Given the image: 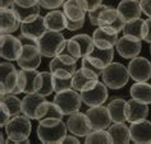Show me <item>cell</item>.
I'll return each mask as SVG.
<instances>
[{
  "label": "cell",
  "instance_id": "35",
  "mask_svg": "<svg viewBox=\"0 0 151 144\" xmlns=\"http://www.w3.org/2000/svg\"><path fill=\"white\" fill-rule=\"evenodd\" d=\"M0 102L8 107L12 116L22 113V100L17 97V94H4V96L0 97Z\"/></svg>",
  "mask_w": 151,
  "mask_h": 144
},
{
  "label": "cell",
  "instance_id": "27",
  "mask_svg": "<svg viewBox=\"0 0 151 144\" xmlns=\"http://www.w3.org/2000/svg\"><path fill=\"white\" fill-rule=\"evenodd\" d=\"M63 116H64L63 111L60 110V107L54 101L52 102L44 101L39 106V108H37L36 120L42 121L46 119H63Z\"/></svg>",
  "mask_w": 151,
  "mask_h": 144
},
{
  "label": "cell",
  "instance_id": "9",
  "mask_svg": "<svg viewBox=\"0 0 151 144\" xmlns=\"http://www.w3.org/2000/svg\"><path fill=\"white\" fill-rule=\"evenodd\" d=\"M42 84L41 71L36 69H21L18 70V88L21 93L28 94L39 92Z\"/></svg>",
  "mask_w": 151,
  "mask_h": 144
},
{
  "label": "cell",
  "instance_id": "11",
  "mask_svg": "<svg viewBox=\"0 0 151 144\" xmlns=\"http://www.w3.org/2000/svg\"><path fill=\"white\" fill-rule=\"evenodd\" d=\"M109 88L105 86L104 82H97L92 88L82 91L81 97L82 102L87 106V107H93V106H101L108 101L109 97Z\"/></svg>",
  "mask_w": 151,
  "mask_h": 144
},
{
  "label": "cell",
  "instance_id": "6",
  "mask_svg": "<svg viewBox=\"0 0 151 144\" xmlns=\"http://www.w3.org/2000/svg\"><path fill=\"white\" fill-rule=\"evenodd\" d=\"M52 101L60 107L64 116H69L74 112H78L82 103H83L81 93L73 88H68L60 91V92H56Z\"/></svg>",
  "mask_w": 151,
  "mask_h": 144
},
{
  "label": "cell",
  "instance_id": "42",
  "mask_svg": "<svg viewBox=\"0 0 151 144\" xmlns=\"http://www.w3.org/2000/svg\"><path fill=\"white\" fill-rule=\"evenodd\" d=\"M80 1L82 3V5L85 6V9L87 10V13L93 9H96L97 6L103 5V0H80Z\"/></svg>",
  "mask_w": 151,
  "mask_h": 144
},
{
  "label": "cell",
  "instance_id": "34",
  "mask_svg": "<svg viewBox=\"0 0 151 144\" xmlns=\"http://www.w3.org/2000/svg\"><path fill=\"white\" fill-rule=\"evenodd\" d=\"M86 144H113V139L109 130L106 129H99L92 130L88 135L85 136Z\"/></svg>",
  "mask_w": 151,
  "mask_h": 144
},
{
  "label": "cell",
  "instance_id": "47",
  "mask_svg": "<svg viewBox=\"0 0 151 144\" xmlns=\"http://www.w3.org/2000/svg\"><path fill=\"white\" fill-rule=\"evenodd\" d=\"M80 139H78V136H76V135H65L64 136V139L62 140V144H80Z\"/></svg>",
  "mask_w": 151,
  "mask_h": 144
},
{
  "label": "cell",
  "instance_id": "8",
  "mask_svg": "<svg viewBox=\"0 0 151 144\" xmlns=\"http://www.w3.org/2000/svg\"><path fill=\"white\" fill-rule=\"evenodd\" d=\"M77 60L70 55L60 52L52 58L49 64V70L58 78H72L77 70Z\"/></svg>",
  "mask_w": 151,
  "mask_h": 144
},
{
  "label": "cell",
  "instance_id": "49",
  "mask_svg": "<svg viewBox=\"0 0 151 144\" xmlns=\"http://www.w3.org/2000/svg\"><path fill=\"white\" fill-rule=\"evenodd\" d=\"M14 0H0V8H12Z\"/></svg>",
  "mask_w": 151,
  "mask_h": 144
},
{
  "label": "cell",
  "instance_id": "2",
  "mask_svg": "<svg viewBox=\"0 0 151 144\" xmlns=\"http://www.w3.org/2000/svg\"><path fill=\"white\" fill-rule=\"evenodd\" d=\"M28 116L19 113V115L12 116L10 120L5 125V133L6 136L10 138L14 143H29L28 136L32 130V124Z\"/></svg>",
  "mask_w": 151,
  "mask_h": 144
},
{
  "label": "cell",
  "instance_id": "17",
  "mask_svg": "<svg viewBox=\"0 0 151 144\" xmlns=\"http://www.w3.org/2000/svg\"><path fill=\"white\" fill-rule=\"evenodd\" d=\"M97 82H99V75L81 66L80 69L76 70V73L72 77V88L78 92H82V91L92 88Z\"/></svg>",
  "mask_w": 151,
  "mask_h": 144
},
{
  "label": "cell",
  "instance_id": "40",
  "mask_svg": "<svg viewBox=\"0 0 151 144\" xmlns=\"http://www.w3.org/2000/svg\"><path fill=\"white\" fill-rule=\"evenodd\" d=\"M104 8H105V5H100V6H97L96 9L88 12V19L91 22V24L95 26V27H99V18H100V14L104 10Z\"/></svg>",
  "mask_w": 151,
  "mask_h": 144
},
{
  "label": "cell",
  "instance_id": "29",
  "mask_svg": "<svg viewBox=\"0 0 151 144\" xmlns=\"http://www.w3.org/2000/svg\"><path fill=\"white\" fill-rule=\"evenodd\" d=\"M108 130L114 144H128L132 142L129 126H127L126 123H114L108 128Z\"/></svg>",
  "mask_w": 151,
  "mask_h": 144
},
{
  "label": "cell",
  "instance_id": "26",
  "mask_svg": "<svg viewBox=\"0 0 151 144\" xmlns=\"http://www.w3.org/2000/svg\"><path fill=\"white\" fill-rule=\"evenodd\" d=\"M67 22L68 18L65 17L63 10L54 9L47 12L46 16H45V23H46L47 29H50V31H64V29H67Z\"/></svg>",
  "mask_w": 151,
  "mask_h": 144
},
{
  "label": "cell",
  "instance_id": "44",
  "mask_svg": "<svg viewBox=\"0 0 151 144\" xmlns=\"http://www.w3.org/2000/svg\"><path fill=\"white\" fill-rule=\"evenodd\" d=\"M145 27H146V31H145V38H143V41H146L147 43H151V17L145 19Z\"/></svg>",
  "mask_w": 151,
  "mask_h": 144
},
{
  "label": "cell",
  "instance_id": "1",
  "mask_svg": "<svg viewBox=\"0 0 151 144\" xmlns=\"http://www.w3.org/2000/svg\"><path fill=\"white\" fill-rule=\"evenodd\" d=\"M68 128L63 119H46L39 121L36 129L37 138L44 144H62Z\"/></svg>",
  "mask_w": 151,
  "mask_h": 144
},
{
  "label": "cell",
  "instance_id": "38",
  "mask_svg": "<svg viewBox=\"0 0 151 144\" xmlns=\"http://www.w3.org/2000/svg\"><path fill=\"white\" fill-rule=\"evenodd\" d=\"M72 88V78H58L54 77V89L55 93L60 91Z\"/></svg>",
  "mask_w": 151,
  "mask_h": 144
},
{
  "label": "cell",
  "instance_id": "5",
  "mask_svg": "<svg viewBox=\"0 0 151 144\" xmlns=\"http://www.w3.org/2000/svg\"><path fill=\"white\" fill-rule=\"evenodd\" d=\"M67 40L64 38L62 32L56 31H50L47 29L42 36L37 40V45L41 51V54L45 58H55L56 55L60 54V51L63 50L64 45H65Z\"/></svg>",
  "mask_w": 151,
  "mask_h": 144
},
{
  "label": "cell",
  "instance_id": "22",
  "mask_svg": "<svg viewBox=\"0 0 151 144\" xmlns=\"http://www.w3.org/2000/svg\"><path fill=\"white\" fill-rule=\"evenodd\" d=\"M147 116H149V105L147 103H143L134 98L127 101V121L136 123V121L147 119Z\"/></svg>",
  "mask_w": 151,
  "mask_h": 144
},
{
  "label": "cell",
  "instance_id": "21",
  "mask_svg": "<svg viewBox=\"0 0 151 144\" xmlns=\"http://www.w3.org/2000/svg\"><path fill=\"white\" fill-rule=\"evenodd\" d=\"M21 28V21L12 8L0 9V32L1 35L16 32Z\"/></svg>",
  "mask_w": 151,
  "mask_h": 144
},
{
  "label": "cell",
  "instance_id": "24",
  "mask_svg": "<svg viewBox=\"0 0 151 144\" xmlns=\"http://www.w3.org/2000/svg\"><path fill=\"white\" fill-rule=\"evenodd\" d=\"M116 9H118L119 14L124 18L126 22L141 18V14H142V8H141L139 0H122V1H119Z\"/></svg>",
  "mask_w": 151,
  "mask_h": 144
},
{
  "label": "cell",
  "instance_id": "33",
  "mask_svg": "<svg viewBox=\"0 0 151 144\" xmlns=\"http://www.w3.org/2000/svg\"><path fill=\"white\" fill-rule=\"evenodd\" d=\"M145 21L141 19V18H137V19L126 22V26L123 28V35L126 36H133L137 37L139 40L145 38Z\"/></svg>",
  "mask_w": 151,
  "mask_h": 144
},
{
  "label": "cell",
  "instance_id": "13",
  "mask_svg": "<svg viewBox=\"0 0 151 144\" xmlns=\"http://www.w3.org/2000/svg\"><path fill=\"white\" fill-rule=\"evenodd\" d=\"M128 71L134 82H147L151 79V63L142 56H136L129 60Z\"/></svg>",
  "mask_w": 151,
  "mask_h": 144
},
{
  "label": "cell",
  "instance_id": "16",
  "mask_svg": "<svg viewBox=\"0 0 151 144\" xmlns=\"http://www.w3.org/2000/svg\"><path fill=\"white\" fill-rule=\"evenodd\" d=\"M41 54L37 45H23L17 64L21 69H37L41 64Z\"/></svg>",
  "mask_w": 151,
  "mask_h": 144
},
{
  "label": "cell",
  "instance_id": "25",
  "mask_svg": "<svg viewBox=\"0 0 151 144\" xmlns=\"http://www.w3.org/2000/svg\"><path fill=\"white\" fill-rule=\"evenodd\" d=\"M44 101H46L45 100V96L40 94L39 92L26 94L24 98L22 100V113L28 116L29 119L36 120L37 108H39V106Z\"/></svg>",
  "mask_w": 151,
  "mask_h": 144
},
{
  "label": "cell",
  "instance_id": "14",
  "mask_svg": "<svg viewBox=\"0 0 151 144\" xmlns=\"http://www.w3.org/2000/svg\"><path fill=\"white\" fill-rule=\"evenodd\" d=\"M92 38H93L95 47L101 48V50H106V48H114L119 37H118V32L115 29H113L111 27L99 26L93 31Z\"/></svg>",
  "mask_w": 151,
  "mask_h": 144
},
{
  "label": "cell",
  "instance_id": "20",
  "mask_svg": "<svg viewBox=\"0 0 151 144\" xmlns=\"http://www.w3.org/2000/svg\"><path fill=\"white\" fill-rule=\"evenodd\" d=\"M132 142L136 144H151V121L141 120L129 125Z\"/></svg>",
  "mask_w": 151,
  "mask_h": 144
},
{
  "label": "cell",
  "instance_id": "39",
  "mask_svg": "<svg viewBox=\"0 0 151 144\" xmlns=\"http://www.w3.org/2000/svg\"><path fill=\"white\" fill-rule=\"evenodd\" d=\"M41 8L46 9V10H54L58 9L60 6H63V4L65 3V0H39Z\"/></svg>",
  "mask_w": 151,
  "mask_h": 144
},
{
  "label": "cell",
  "instance_id": "31",
  "mask_svg": "<svg viewBox=\"0 0 151 144\" xmlns=\"http://www.w3.org/2000/svg\"><path fill=\"white\" fill-rule=\"evenodd\" d=\"M131 97L143 103L151 105V84L147 82H134L131 86Z\"/></svg>",
  "mask_w": 151,
  "mask_h": 144
},
{
  "label": "cell",
  "instance_id": "28",
  "mask_svg": "<svg viewBox=\"0 0 151 144\" xmlns=\"http://www.w3.org/2000/svg\"><path fill=\"white\" fill-rule=\"evenodd\" d=\"M108 110L113 123H126L127 121V101L123 98H114L109 102Z\"/></svg>",
  "mask_w": 151,
  "mask_h": 144
},
{
  "label": "cell",
  "instance_id": "43",
  "mask_svg": "<svg viewBox=\"0 0 151 144\" xmlns=\"http://www.w3.org/2000/svg\"><path fill=\"white\" fill-rule=\"evenodd\" d=\"M85 26V19H81V21H69L68 19L67 22V29L68 31H78L81 29L82 27Z\"/></svg>",
  "mask_w": 151,
  "mask_h": 144
},
{
  "label": "cell",
  "instance_id": "37",
  "mask_svg": "<svg viewBox=\"0 0 151 144\" xmlns=\"http://www.w3.org/2000/svg\"><path fill=\"white\" fill-rule=\"evenodd\" d=\"M90 55L93 56V58H96L97 60H100L104 66H108L110 63H113V59H114V48L101 50V48L95 47Z\"/></svg>",
  "mask_w": 151,
  "mask_h": 144
},
{
  "label": "cell",
  "instance_id": "18",
  "mask_svg": "<svg viewBox=\"0 0 151 144\" xmlns=\"http://www.w3.org/2000/svg\"><path fill=\"white\" fill-rule=\"evenodd\" d=\"M86 115L88 116L90 123H91L92 130H99V129H108L111 125V117L109 113L108 106L104 107L101 106H93L88 107L86 111Z\"/></svg>",
  "mask_w": 151,
  "mask_h": 144
},
{
  "label": "cell",
  "instance_id": "10",
  "mask_svg": "<svg viewBox=\"0 0 151 144\" xmlns=\"http://www.w3.org/2000/svg\"><path fill=\"white\" fill-rule=\"evenodd\" d=\"M21 40L18 37L13 36L12 33L8 35H1L0 37V56L1 59L8 60V61H17L22 52Z\"/></svg>",
  "mask_w": 151,
  "mask_h": 144
},
{
  "label": "cell",
  "instance_id": "46",
  "mask_svg": "<svg viewBox=\"0 0 151 144\" xmlns=\"http://www.w3.org/2000/svg\"><path fill=\"white\" fill-rule=\"evenodd\" d=\"M14 4L19 5V6H33L40 4L39 0H14Z\"/></svg>",
  "mask_w": 151,
  "mask_h": 144
},
{
  "label": "cell",
  "instance_id": "30",
  "mask_svg": "<svg viewBox=\"0 0 151 144\" xmlns=\"http://www.w3.org/2000/svg\"><path fill=\"white\" fill-rule=\"evenodd\" d=\"M63 12L69 21H81L85 19L87 10L80 0H65L63 4Z\"/></svg>",
  "mask_w": 151,
  "mask_h": 144
},
{
  "label": "cell",
  "instance_id": "23",
  "mask_svg": "<svg viewBox=\"0 0 151 144\" xmlns=\"http://www.w3.org/2000/svg\"><path fill=\"white\" fill-rule=\"evenodd\" d=\"M19 31L22 35L28 36L31 38L39 40L45 32L47 31L46 23H45V17L39 16L36 19H33L27 23H21V28Z\"/></svg>",
  "mask_w": 151,
  "mask_h": 144
},
{
  "label": "cell",
  "instance_id": "32",
  "mask_svg": "<svg viewBox=\"0 0 151 144\" xmlns=\"http://www.w3.org/2000/svg\"><path fill=\"white\" fill-rule=\"evenodd\" d=\"M12 9L16 12V14L21 21V23H27V22L36 19V18L40 16L41 5L37 4V5H33V6H19V5H17L13 3Z\"/></svg>",
  "mask_w": 151,
  "mask_h": 144
},
{
  "label": "cell",
  "instance_id": "7",
  "mask_svg": "<svg viewBox=\"0 0 151 144\" xmlns=\"http://www.w3.org/2000/svg\"><path fill=\"white\" fill-rule=\"evenodd\" d=\"M18 94V71L10 61H3L0 64V94Z\"/></svg>",
  "mask_w": 151,
  "mask_h": 144
},
{
  "label": "cell",
  "instance_id": "15",
  "mask_svg": "<svg viewBox=\"0 0 151 144\" xmlns=\"http://www.w3.org/2000/svg\"><path fill=\"white\" fill-rule=\"evenodd\" d=\"M142 40L137 38L133 36H126L123 35V37H120L118 40V42L115 45V50L119 54V56H122L123 59H133L136 56L139 55V52L142 50Z\"/></svg>",
  "mask_w": 151,
  "mask_h": 144
},
{
  "label": "cell",
  "instance_id": "4",
  "mask_svg": "<svg viewBox=\"0 0 151 144\" xmlns=\"http://www.w3.org/2000/svg\"><path fill=\"white\" fill-rule=\"evenodd\" d=\"M93 48H95V43H93L92 37L86 33H80V35H76L70 37L69 40H67L60 52L70 55L76 59H82L91 54Z\"/></svg>",
  "mask_w": 151,
  "mask_h": 144
},
{
  "label": "cell",
  "instance_id": "50",
  "mask_svg": "<svg viewBox=\"0 0 151 144\" xmlns=\"http://www.w3.org/2000/svg\"><path fill=\"white\" fill-rule=\"evenodd\" d=\"M150 54H151V43H150Z\"/></svg>",
  "mask_w": 151,
  "mask_h": 144
},
{
  "label": "cell",
  "instance_id": "12",
  "mask_svg": "<svg viewBox=\"0 0 151 144\" xmlns=\"http://www.w3.org/2000/svg\"><path fill=\"white\" fill-rule=\"evenodd\" d=\"M67 128L70 134L78 136V138H85L86 135H88L92 131V126L88 116L86 115V112L83 113L80 111L68 116Z\"/></svg>",
  "mask_w": 151,
  "mask_h": 144
},
{
  "label": "cell",
  "instance_id": "19",
  "mask_svg": "<svg viewBox=\"0 0 151 144\" xmlns=\"http://www.w3.org/2000/svg\"><path fill=\"white\" fill-rule=\"evenodd\" d=\"M99 26H106L115 29L116 32H123V28L126 26V21L120 16L118 9L113 8L110 5H105L104 10L100 14L99 18Z\"/></svg>",
  "mask_w": 151,
  "mask_h": 144
},
{
  "label": "cell",
  "instance_id": "36",
  "mask_svg": "<svg viewBox=\"0 0 151 144\" xmlns=\"http://www.w3.org/2000/svg\"><path fill=\"white\" fill-rule=\"evenodd\" d=\"M41 75H42V84H41L39 93L42 94L45 97H47V96H50L52 92H55V89H54V74H52L50 70H46V71H41Z\"/></svg>",
  "mask_w": 151,
  "mask_h": 144
},
{
  "label": "cell",
  "instance_id": "48",
  "mask_svg": "<svg viewBox=\"0 0 151 144\" xmlns=\"http://www.w3.org/2000/svg\"><path fill=\"white\" fill-rule=\"evenodd\" d=\"M18 38L21 40L22 45H37V40L31 38V37H28V36H24V35H22V33L18 36ZM37 46H39V45H37Z\"/></svg>",
  "mask_w": 151,
  "mask_h": 144
},
{
  "label": "cell",
  "instance_id": "3",
  "mask_svg": "<svg viewBox=\"0 0 151 144\" xmlns=\"http://www.w3.org/2000/svg\"><path fill=\"white\" fill-rule=\"evenodd\" d=\"M101 78L109 89H120L124 86H127L131 75L127 66H124L120 63L113 61L104 68Z\"/></svg>",
  "mask_w": 151,
  "mask_h": 144
},
{
  "label": "cell",
  "instance_id": "41",
  "mask_svg": "<svg viewBox=\"0 0 151 144\" xmlns=\"http://www.w3.org/2000/svg\"><path fill=\"white\" fill-rule=\"evenodd\" d=\"M10 117H12V115H10L8 107H6L4 103L0 102V126L5 128V125L10 120Z\"/></svg>",
  "mask_w": 151,
  "mask_h": 144
},
{
  "label": "cell",
  "instance_id": "45",
  "mask_svg": "<svg viewBox=\"0 0 151 144\" xmlns=\"http://www.w3.org/2000/svg\"><path fill=\"white\" fill-rule=\"evenodd\" d=\"M141 3L142 13H145L147 17H151V0H139Z\"/></svg>",
  "mask_w": 151,
  "mask_h": 144
}]
</instances>
